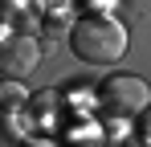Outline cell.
Segmentation results:
<instances>
[{"instance_id": "cell-1", "label": "cell", "mask_w": 151, "mask_h": 147, "mask_svg": "<svg viewBox=\"0 0 151 147\" xmlns=\"http://www.w3.org/2000/svg\"><path fill=\"white\" fill-rule=\"evenodd\" d=\"M70 45L90 66H114L127 53V29L114 17H82L70 33Z\"/></svg>"}, {"instance_id": "cell-2", "label": "cell", "mask_w": 151, "mask_h": 147, "mask_svg": "<svg viewBox=\"0 0 151 147\" xmlns=\"http://www.w3.org/2000/svg\"><path fill=\"white\" fill-rule=\"evenodd\" d=\"M102 106L110 110V115H119V119H135V115H143L151 106V90L143 78H135V74H110L106 82H102Z\"/></svg>"}, {"instance_id": "cell-3", "label": "cell", "mask_w": 151, "mask_h": 147, "mask_svg": "<svg viewBox=\"0 0 151 147\" xmlns=\"http://www.w3.org/2000/svg\"><path fill=\"white\" fill-rule=\"evenodd\" d=\"M37 61H41V45L33 37H8V41H0V74L4 78L25 82L29 74L37 70Z\"/></svg>"}]
</instances>
